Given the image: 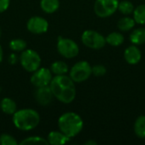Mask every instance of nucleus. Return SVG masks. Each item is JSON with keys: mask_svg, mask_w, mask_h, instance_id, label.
I'll return each instance as SVG.
<instances>
[{"mask_svg": "<svg viewBox=\"0 0 145 145\" xmlns=\"http://www.w3.org/2000/svg\"><path fill=\"white\" fill-rule=\"evenodd\" d=\"M49 87L54 97L64 104H70L76 98V86L70 76L65 75L55 76L52 78Z\"/></svg>", "mask_w": 145, "mask_h": 145, "instance_id": "nucleus-1", "label": "nucleus"}, {"mask_svg": "<svg viewBox=\"0 0 145 145\" xmlns=\"http://www.w3.org/2000/svg\"><path fill=\"white\" fill-rule=\"evenodd\" d=\"M58 126L60 132L71 138L81 133L83 128V121L76 113L66 112L59 118Z\"/></svg>", "mask_w": 145, "mask_h": 145, "instance_id": "nucleus-2", "label": "nucleus"}, {"mask_svg": "<svg viewBox=\"0 0 145 145\" xmlns=\"http://www.w3.org/2000/svg\"><path fill=\"white\" fill-rule=\"evenodd\" d=\"M13 122L19 130L30 131L37 127L40 122V116L32 109H22L16 110L13 115Z\"/></svg>", "mask_w": 145, "mask_h": 145, "instance_id": "nucleus-3", "label": "nucleus"}, {"mask_svg": "<svg viewBox=\"0 0 145 145\" xmlns=\"http://www.w3.org/2000/svg\"><path fill=\"white\" fill-rule=\"evenodd\" d=\"M20 64L28 72H34L40 67L41 57L32 49H25L20 55Z\"/></svg>", "mask_w": 145, "mask_h": 145, "instance_id": "nucleus-4", "label": "nucleus"}, {"mask_svg": "<svg viewBox=\"0 0 145 145\" xmlns=\"http://www.w3.org/2000/svg\"><path fill=\"white\" fill-rule=\"evenodd\" d=\"M92 75V66L87 61H79L70 71V77L74 82H82Z\"/></svg>", "mask_w": 145, "mask_h": 145, "instance_id": "nucleus-5", "label": "nucleus"}, {"mask_svg": "<svg viewBox=\"0 0 145 145\" xmlns=\"http://www.w3.org/2000/svg\"><path fill=\"white\" fill-rule=\"evenodd\" d=\"M82 43L89 48L99 49L105 46L106 40L105 37L93 30H87L82 35Z\"/></svg>", "mask_w": 145, "mask_h": 145, "instance_id": "nucleus-6", "label": "nucleus"}, {"mask_svg": "<svg viewBox=\"0 0 145 145\" xmlns=\"http://www.w3.org/2000/svg\"><path fill=\"white\" fill-rule=\"evenodd\" d=\"M118 0H96L94 12L100 18H107L118 9Z\"/></svg>", "mask_w": 145, "mask_h": 145, "instance_id": "nucleus-7", "label": "nucleus"}, {"mask_svg": "<svg viewBox=\"0 0 145 145\" xmlns=\"http://www.w3.org/2000/svg\"><path fill=\"white\" fill-rule=\"evenodd\" d=\"M57 49L59 53L65 58L72 59L79 54V47L76 42L69 38L59 37Z\"/></svg>", "mask_w": 145, "mask_h": 145, "instance_id": "nucleus-8", "label": "nucleus"}, {"mask_svg": "<svg viewBox=\"0 0 145 145\" xmlns=\"http://www.w3.org/2000/svg\"><path fill=\"white\" fill-rule=\"evenodd\" d=\"M52 72L47 68H38L33 72L31 77V82L36 88L49 86L52 81Z\"/></svg>", "mask_w": 145, "mask_h": 145, "instance_id": "nucleus-9", "label": "nucleus"}, {"mask_svg": "<svg viewBox=\"0 0 145 145\" xmlns=\"http://www.w3.org/2000/svg\"><path fill=\"white\" fill-rule=\"evenodd\" d=\"M48 21L40 16H33L27 22V29L34 34H42L48 31Z\"/></svg>", "mask_w": 145, "mask_h": 145, "instance_id": "nucleus-10", "label": "nucleus"}, {"mask_svg": "<svg viewBox=\"0 0 145 145\" xmlns=\"http://www.w3.org/2000/svg\"><path fill=\"white\" fill-rule=\"evenodd\" d=\"M35 99L40 105H48L53 99L54 94L50 89L49 86L37 88L35 92Z\"/></svg>", "mask_w": 145, "mask_h": 145, "instance_id": "nucleus-11", "label": "nucleus"}, {"mask_svg": "<svg viewBox=\"0 0 145 145\" xmlns=\"http://www.w3.org/2000/svg\"><path fill=\"white\" fill-rule=\"evenodd\" d=\"M124 58L129 65H137L141 60L142 54L136 45H132L125 50Z\"/></svg>", "mask_w": 145, "mask_h": 145, "instance_id": "nucleus-12", "label": "nucleus"}, {"mask_svg": "<svg viewBox=\"0 0 145 145\" xmlns=\"http://www.w3.org/2000/svg\"><path fill=\"white\" fill-rule=\"evenodd\" d=\"M48 142L49 144L61 145L68 143L71 140V138L64 134L62 132L53 131L48 136Z\"/></svg>", "mask_w": 145, "mask_h": 145, "instance_id": "nucleus-13", "label": "nucleus"}, {"mask_svg": "<svg viewBox=\"0 0 145 145\" xmlns=\"http://www.w3.org/2000/svg\"><path fill=\"white\" fill-rule=\"evenodd\" d=\"M0 108L2 111L7 115H14L16 111V104L15 102L9 99V98H4L2 99L0 104Z\"/></svg>", "mask_w": 145, "mask_h": 145, "instance_id": "nucleus-14", "label": "nucleus"}, {"mask_svg": "<svg viewBox=\"0 0 145 145\" xmlns=\"http://www.w3.org/2000/svg\"><path fill=\"white\" fill-rule=\"evenodd\" d=\"M130 41L134 45H142L145 43V28H138L133 31L130 35Z\"/></svg>", "mask_w": 145, "mask_h": 145, "instance_id": "nucleus-15", "label": "nucleus"}, {"mask_svg": "<svg viewBox=\"0 0 145 145\" xmlns=\"http://www.w3.org/2000/svg\"><path fill=\"white\" fill-rule=\"evenodd\" d=\"M40 6L47 14H52L58 10L59 7V0H41Z\"/></svg>", "mask_w": 145, "mask_h": 145, "instance_id": "nucleus-16", "label": "nucleus"}, {"mask_svg": "<svg viewBox=\"0 0 145 145\" xmlns=\"http://www.w3.org/2000/svg\"><path fill=\"white\" fill-rule=\"evenodd\" d=\"M105 40H106V43H108L109 45L117 47V46L121 45L124 42L125 38H124V36L121 33L115 31V32L110 33L105 37Z\"/></svg>", "mask_w": 145, "mask_h": 145, "instance_id": "nucleus-17", "label": "nucleus"}, {"mask_svg": "<svg viewBox=\"0 0 145 145\" xmlns=\"http://www.w3.org/2000/svg\"><path fill=\"white\" fill-rule=\"evenodd\" d=\"M134 133L139 138H145V116H140L134 123Z\"/></svg>", "mask_w": 145, "mask_h": 145, "instance_id": "nucleus-18", "label": "nucleus"}, {"mask_svg": "<svg viewBox=\"0 0 145 145\" xmlns=\"http://www.w3.org/2000/svg\"><path fill=\"white\" fill-rule=\"evenodd\" d=\"M135 24H136V22H135L133 18L126 16V17H123L118 20L117 27L121 31H128L134 27Z\"/></svg>", "mask_w": 145, "mask_h": 145, "instance_id": "nucleus-19", "label": "nucleus"}, {"mask_svg": "<svg viewBox=\"0 0 145 145\" xmlns=\"http://www.w3.org/2000/svg\"><path fill=\"white\" fill-rule=\"evenodd\" d=\"M69 71V67L64 61H56L54 62L51 65V72L58 75H65Z\"/></svg>", "mask_w": 145, "mask_h": 145, "instance_id": "nucleus-20", "label": "nucleus"}, {"mask_svg": "<svg viewBox=\"0 0 145 145\" xmlns=\"http://www.w3.org/2000/svg\"><path fill=\"white\" fill-rule=\"evenodd\" d=\"M133 19L136 23L145 25V4H141L134 8Z\"/></svg>", "mask_w": 145, "mask_h": 145, "instance_id": "nucleus-21", "label": "nucleus"}, {"mask_svg": "<svg viewBox=\"0 0 145 145\" xmlns=\"http://www.w3.org/2000/svg\"><path fill=\"white\" fill-rule=\"evenodd\" d=\"M20 144L22 145H29V144H38V145H47L48 144V142L47 139L42 138V137H38V136H31V137H28L25 139H23L20 142Z\"/></svg>", "mask_w": 145, "mask_h": 145, "instance_id": "nucleus-22", "label": "nucleus"}, {"mask_svg": "<svg viewBox=\"0 0 145 145\" xmlns=\"http://www.w3.org/2000/svg\"><path fill=\"white\" fill-rule=\"evenodd\" d=\"M118 10L121 14L128 15V14H131L132 13H133L134 6L130 1H127V0L122 1V2H120L118 4Z\"/></svg>", "mask_w": 145, "mask_h": 145, "instance_id": "nucleus-23", "label": "nucleus"}, {"mask_svg": "<svg viewBox=\"0 0 145 145\" xmlns=\"http://www.w3.org/2000/svg\"><path fill=\"white\" fill-rule=\"evenodd\" d=\"M9 48L15 52H22L26 48V42L23 39H14L9 42Z\"/></svg>", "mask_w": 145, "mask_h": 145, "instance_id": "nucleus-24", "label": "nucleus"}, {"mask_svg": "<svg viewBox=\"0 0 145 145\" xmlns=\"http://www.w3.org/2000/svg\"><path fill=\"white\" fill-rule=\"evenodd\" d=\"M0 144L2 145H17L16 139L9 134H2L0 136Z\"/></svg>", "mask_w": 145, "mask_h": 145, "instance_id": "nucleus-25", "label": "nucleus"}, {"mask_svg": "<svg viewBox=\"0 0 145 145\" xmlns=\"http://www.w3.org/2000/svg\"><path fill=\"white\" fill-rule=\"evenodd\" d=\"M106 73V68L102 65H96L92 67V74L96 76H102Z\"/></svg>", "mask_w": 145, "mask_h": 145, "instance_id": "nucleus-26", "label": "nucleus"}, {"mask_svg": "<svg viewBox=\"0 0 145 145\" xmlns=\"http://www.w3.org/2000/svg\"><path fill=\"white\" fill-rule=\"evenodd\" d=\"M10 0H0V13L4 12L9 6Z\"/></svg>", "mask_w": 145, "mask_h": 145, "instance_id": "nucleus-27", "label": "nucleus"}, {"mask_svg": "<svg viewBox=\"0 0 145 145\" xmlns=\"http://www.w3.org/2000/svg\"><path fill=\"white\" fill-rule=\"evenodd\" d=\"M85 144L86 145H96L97 144V142H95V141H93V140H89V141H87V142L85 143Z\"/></svg>", "mask_w": 145, "mask_h": 145, "instance_id": "nucleus-28", "label": "nucleus"}, {"mask_svg": "<svg viewBox=\"0 0 145 145\" xmlns=\"http://www.w3.org/2000/svg\"><path fill=\"white\" fill-rule=\"evenodd\" d=\"M3 48H2V47L0 45V63L3 60Z\"/></svg>", "mask_w": 145, "mask_h": 145, "instance_id": "nucleus-29", "label": "nucleus"}, {"mask_svg": "<svg viewBox=\"0 0 145 145\" xmlns=\"http://www.w3.org/2000/svg\"><path fill=\"white\" fill-rule=\"evenodd\" d=\"M0 37H1V28H0Z\"/></svg>", "mask_w": 145, "mask_h": 145, "instance_id": "nucleus-30", "label": "nucleus"}]
</instances>
